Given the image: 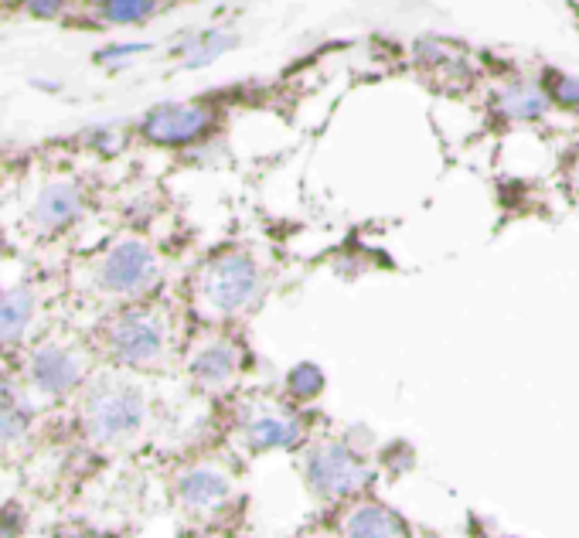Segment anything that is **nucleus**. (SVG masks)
Returning a JSON list of instances; mask_svg holds the SVG:
<instances>
[{"label": "nucleus", "mask_w": 579, "mask_h": 538, "mask_svg": "<svg viewBox=\"0 0 579 538\" xmlns=\"http://www.w3.org/2000/svg\"><path fill=\"white\" fill-rule=\"evenodd\" d=\"M144 423V395L133 385H103L89 395L82 409V426L92 440H123Z\"/></svg>", "instance_id": "f257e3e1"}, {"label": "nucleus", "mask_w": 579, "mask_h": 538, "mask_svg": "<svg viewBox=\"0 0 579 538\" xmlns=\"http://www.w3.org/2000/svg\"><path fill=\"white\" fill-rule=\"evenodd\" d=\"M259 293V269L246 252H222L208 263L201 276V297L218 314H236L246 304H253Z\"/></svg>", "instance_id": "f03ea898"}, {"label": "nucleus", "mask_w": 579, "mask_h": 538, "mask_svg": "<svg viewBox=\"0 0 579 538\" xmlns=\"http://www.w3.org/2000/svg\"><path fill=\"white\" fill-rule=\"evenodd\" d=\"M307 481L324 498H344V494H355L368 481V470L348 447L321 443V447L307 453Z\"/></svg>", "instance_id": "7ed1b4c3"}, {"label": "nucleus", "mask_w": 579, "mask_h": 538, "mask_svg": "<svg viewBox=\"0 0 579 538\" xmlns=\"http://www.w3.org/2000/svg\"><path fill=\"white\" fill-rule=\"evenodd\" d=\"M157 280V259L147 242L127 239L120 246L106 252L103 266H99V283L109 293H123V297H137L147 293Z\"/></svg>", "instance_id": "20e7f679"}, {"label": "nucleus", "mask_w": 579, "mask_h": 538, "mask_svg": "<svg viewBox=\"0 0 579 538\" xmlns=\"http://www.w3.org/2000/svg\"><path fill=\"white\" fill-rule=\"evenodd\" d=\"M109 351L123 365H150L164 351V327L144 310L120 314L109 327Z\"/></svg>", "instance_id": "39448f33"}, {"label": "nucleus", "mask_w": 579, "mask_h": 538, "mask_svg": "<svg viewBox=\"0 0 579 538\" xmlns=\"http://www.w3.org/2000/svg\"><path fill=\"white\" fill-rule=\"evenodd\" d=\"M212 130V113L205 106L195 103H167V106H154L140 123V133L154 144L164 147H184L195 144L205 133Z\"/></svg>", "instance_id": "423d86ee"}, {"label": "nucleus", "mask_w": 579, "mask_h": 538, "mask_svg": "<svg viewBox=\"0 0 579 538\" xmlns=\"http://www.w3.org/2000/svg\"><path fill=\"white\" fill-rule=\"evenodd\" d=\"M28 375H31V382H35L41 392L65 395V392H72L75 385H79L82 365H79V358H75L72 351L48 344V348H38L35 355H31Z\"/></svg>", "instance_id": "0eeeda50"}, {"label": "nucleus", "mask_w": 579, "mask_h": 538, "mask_svg": "<svg viewBox=\"0 0 579 538\" xmlns=\"http://www.w3.org/2000/svg\"><path fill=\"white\" fill-rule=\"evenodd\" d=\"M79 212H82L79 188H72V184H48V188L38 195L31 218H35L38 229L58 232V229H65V225H72L75 218H79Z\"/></svg>", "instance_id": "6e6552de"}, {"label": "nucleus", "mask_w": 579, "mask_h": 538, "mask_svg": "<svg viewBox=\"0 0 579 538\" xmlns=\"http://www.w3.org/2000/svg\"><path fill=\"white\" fill-rule=\"evenodd\" d=\"M344 538H409V528L396 511L382 504H362L344 521Z\"/></svg>", "instance_id": "1a4fd4ad"}, {"label": "nucleus", "mask_w": 579, "mask_h": 538, "mask_svg": "<svg viewBox=\"0 0 579 538\" xmlns=\"http://www.w3.org/2000/svg\"><path fill=\"white\" fill-rule=\"evenodd\" d=\"M178 491L188 508L212 511L229 498V481H225V474H218V470H191V474L181 477Z\"/></svg>", "instance_id": "9d476101"}, {"label": "nucleus", "mask_w": 579, "mask_h": 538, "mask_svg": "<svg viewBox=\"0 0 579 538\" xmlns=\"http://www.w3.org/2000/svg\"><path fill=\"white\" fill-rule=\"evenodd\" d=\"M246 440L253 450H287L297 447L300 440V423L290 416H259L256 423H249Z\"/></svg>", "instance_id": "9b49d317"}, {"label": "nucleus", "mask_w": 579, "mask_h": 538, "mask_svg": "<svg viewBox=\"0 0 579 538\" xmlns=\"http://www.w3.org/2000/svg\"><path fill=\"white\" fill-rule=\"evenodd\" d=\"M35 314V293L28 287H18L0 297V344H14L24 338Z\"/></svg>", "instance_id": "f8f14e48"}, {"label": "nucleus", "mask_w": 579, "mask_h": 538, "mask_svg": "<svg viewBox=\"0 0 579 538\" xmlns=\"http://www.w3.org/2000/svg\"><path fill=\"white\" fill-rule=\"evenodd\" d=\"M236 348L225 341H215L208 344V348H201L195 358H191V375L198 378V382L205 385H225L232 375H236Z\"/></svg>", "instance_id": "ddd939ff"}, {"label": "nucleus", "mask_w": 579, "mask_h": 538, "mask_svg": "<svg viewBox=\"0 0 579 538\" xmlns=\"http://www.w3.org/2000/svg\"><path fill=\"white\" fill-rule=\"evenodd\" d=\"M545 109H549V96L532 82H511L508 89L498 92V113L508 120H539Z\"/></svg>", "instance_id": "4468645a"}, {"label": "nucleus", "mask_w": 579, "mask_h": 538, "mask_svg": "<svg viewBox=\"0 0 579 538\" xmlns=\"http://www.w3.org/2000/svg\"><path fill=\"white\" fill-rule=\"evenodd\" d=\"M31 426V409L24 406L11 382H0V443H14L28 433Z\"/></svg>", "instance_id": "2eb2a0df"}, {"label": "nucleus", "mask_w": 579, "mask_h": 538, "mask_svg": "<svg viewBox=\"0 0 579 538\" xmlns=\"http://www.w3.org/2000/svg\"><path fill=\"white\" fill-rule=\"evenodd\" d=\"M236 41L239 38L232 35V31H222V28L201 31V35H195V38L188 41V45L181 48V58H184V65H188V69H201V65L222 58L232 45H236Z\"/></svg>", "instance_id": "dca6fc26"}, {"label": "nucleus", "mask_w": 579, "mask_h": 538, "mask_svg": "<svg viewBox=\"0 0 579 538\" xmlns=\"http://www.w3.org/2000/svg\"><path fill=\"white\" fill-rule=\"evenodd\" d=\"M157 11V0H103V18L109 24H137Z\"/></svg>", "instance_id": "f3484780"}, {"label": "nucleus", "mask_w": 579, "mask_h": 538, "mask_svg": "<svg viewBox=\"0 0 579 538\" xmlns=\"http://www.w3.org/2000/svg\"><path fill=\"white\" fill-rule=\"evenodd\" d=\"M287 389L297 395V399H314V395H321L324 389V372L317 365H297L287 378Z\"/></svg>", "instance_id": "a211bd4d"}, {"label": "nucleus", "mask_w": 579, "mask_h": 538, "mask_svg": "<svg viewBox=\"0 0 579 538\" xmlns=\"http://www.w3.org/2000/svg\"><path fill=\"white\" fill-rule=\"evenodd\" d=\"M552 99L559 106H579V79L576 75H556L552 82Z\"/></svg>", "instance_id": "6ab92c4d"}, {"label": "nucleus", "mask_w": 579, "mask_h": 538, "mask_svg": "<svg viewBox=\"0 0 579 538\" xmlns=\"http://www.w3.org/2000/svg\"><path fill=\"white\" fill-rule=\"evenodd\" d=\"M24 7H28L35 18H55L65 7V0H24Z\"/></svg>", "instance_id": "aec40b11"}, {"label": "nucleus", "mask_w": 579, "mask_h": 538, "mask_svg": "<svg viewBox=\"0 0 579 538\" xmlns=\"http://www.w3.org/2000/svg\"><path fill=\"white\" fill-rule=\"evenodd\" d=\"M137 52H144V45H116V48H106L103 55H99V62H123V58H133Z\"/></svg>", "instance_id": "412c9836"}, {"label": "nucleus", "mask_w": 579, "mask_h": 538, "mask_svg": "<svg viewBox=\"0 0 579 538\" xmlns=\"http://www.w3.org/2000/svg\"><path fill=\"white\" fill-rule=\"evenodd\" d=\"M0 538H18V525H11V518L0 515Z\"/></svg>", "instance_id": "4be33fe9"}, {"label": "nucleus", "mask_w": 579, "mask_h": 538, "mask_svg": "<svg viewBox=\"0 0 579 538\" xmlns=\"http://www.w3.org/2000/svg\"><path fill=\"white\" fill-rule=\"evenodd\" d=\"M79 538H106V535H79Z\"/></svg>", "instance_id": "5701e85b"}]
</instances>
